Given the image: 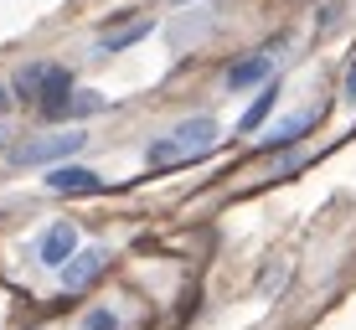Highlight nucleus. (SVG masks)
Returning a JSON list of instances; mask_svg holds the SVG:
<instances>
[{"instance_id":"obj_1","label":"nucleus","mask_w":356,"mask_h":330,"mask_svg":"<svg viewBox=\"0 0 356 330\" xmlns=\"http://www.w3.org/2000/svg\"><path fill=\"white\" fill-rule=\"evenodd\" d=\"M212 145H217V119H186V124H176L170 134L150 140V150H145V165H150V170L186 165V160H202Z\"/></svg>"},{"instance_id":"obj_2","label":"nucleus","mask_w":356,"mask_h":330,"mask_svg":"<svg viewBox=\"0 0 356 330\" xmlns=\"http://www.w3.org/2000/svg\"><path fill=\"white\" fill-rule=\"evenodd\" d=\"M83 140L88 134L83 129H57V134H36V140H21L16 150H10V165H52V160H67L72 150H83Z\"/></svg>"},{"instance_id":"obj_3","label":"nucleus","mask_w":356,"mask_h":330,"mask_svg":"<svg viewBox=\"0 0 356 330\" xmlns=\"http://www.w3.org/2000/svg\"><path fill=\"white\" fill-rule=\"evenodd\" d=\"M47 191H63V197H98L104 191V176L88 165H57L47 170Z\"/></svg>"},{"instance_id":"obj_4","label":"nucleus","mask_w":356,"mask_h":330,"mask_svg":"<svg viewBox=\"0 0 356 330\" xmlns=\"http://www.w3.org/2000/svg\"><path fill=\"white\" fill-rule=\"evenodd\" d=\"M72 253H78V227L72 222H52L42 232V242H36V258H42L47 268H63Z\"/></svg>"},{"instance_id":"obj_5","label":"nucleus","mask_w":356,"mask_h":330,"mask_svg":"<svg viewBox=\"0 0 356 330\" xmlns=\"http://www.w3.org/2000/svg\"><path fill=\"white\" fill-rule=\"evenodd\" d=\"M104 263H108V248H78V253L63 263V289L72 295V289L93 284V279L104 274Z\"/></svg>"},{"instance_id":"obj_6","label":"nucleus","mask_w":356,"mask_h":330,"mask_svg":"<svg viewBox=\"0 0 356 330\" xmlns=\"http://www.w3.org/2000/svg\"><path fill=\"white\" fill-rule=\"evenodd\" d=\"M67 104H72V78L63 67H52V78H47V88L36 93V108H42L47 119H63L67 114Z\"/></svg>"},{"instance_id":"obj_7","label":"nucleus","mask_w":356,"mask_h":330,"mask_svg":"<svg viewBox=\"0 0 356 330\" xmlns=\"http://www.w3.org/2000/svg\"><path fill=\"white\" fill-rule=\"evenodd\" d=\"M268 67H274V57H268V52L243 57V63H232V67H227V88H232V93L253 88V83H264V78H268Z\"/></svg>"},{"instance_id":"obj_8","label":"nucleus","mask_w":356,"mask_h":330,"mask_svg":"<svg viewBox=\"0 0 356 330\" xmlns=\"http://www.w3.org/2000/svg\"><path fill=\"white\" fill-rule=\"evenodd\" d=\"M52 67H57V63H31V67H21V72H16V99H21V104H36V93L47 88Z\"/></svg>"},{"instance_id":"obj_9","label":"nucleus","mask_w":356,"mask_h":330,"mask_svg":"<svg viewBox=\"0 0 356 330\" xmlns=\"http://www.w3.org/2000/svg\"><path fill=\"white\" fill-rule=\"evenodd\" d=\"M310 124H315V108H305V114L284 119V124H279V129H274V134L264 140V150H284V145H294V140H300V134L310 129Z\"/></svg>"},{"instance_id":"obj_10","label":"nucleus","mask_w":356,"mask_h":330,"mask_svg":"<svg viewBox=\"0 0 356 330\" xmlns=\"http://www.w3.org/2000/svg\"><path fill=\"white\" fill-rule=\"evenodd\" d=\"M274 104H279V88H274V83H264V93H259V99H253V104H248V114H243V119H238V129H259V124H264V119H268V114H274Z\"/></svg>"},{"instance_id":"obj_11","label":"nucleus","mask_w":356,"mask_h":330,"mask_svg":"<svg viewBox=\"0 0 356 330\" xmlns=\"http://www.w3.org/2000/svg\"><path fill=\"white\" fill-rule=\"evenodd\" d=\"M140 36H150V21H129V26H119V31H108L104 36V47L98 52H124V47H134Z\"/></svg>"},{"instance_id":"obj_12","label":"nucleus","mask_w":356,"mask_h":330,"mask_svg":"<svg viewBox=\"0 0 356 330\" xmlns=\"http://www.w3.org/2000/svg\"><path fill=\"white\" fill-rule=\"evenodd\" d=\"M98 108H104V99H98V93H72L67 114H98Z\"/></svg>"},{"instance_id":"obj_13","label":"nucleus","mask_w":356,"mask_h":330,"mask_svg":"<svg viewBox=\"0 0 356 330\" xmlns=\"http://www.w3.org/2000/svg\"><path fill=\"white\" fill-rule=\"evenodd\" d=\"M83 330H119V315L114 310H93L88 320H83Z\"/></svg>"},{"instance_id":"obj_14","label":"nucleus","mask_w":356,"mask_h":330,"mask_svg":"<svg viewBox=\"0 0 356 330\" xmlns=\"http://www.w3.org/2000/svg\"><path fill=\"white\" fill-rule=\"evenodd\" d=\"M341 93H346V104H356V57H351V67H346V88H341Z\"/></svg>"},{"instance_id":"obj_15","label":"nucleus","mask_w":356,"mask_h":330,"mask_svg":"<svg viewBox=\"0 0 356 330\" xmlns=\"http://www.w3.org/2000/svg\"><path fill=\"white\" fill-rule=\"evenodd\" d=\"M6 108H10V93H6V88H0V114H6Z\"/></svg>"},{"instance_id":"obj_16","label":"nucleus","mask_w":356,"mask_h":330,"mask_svg":"<svg viewBox=\"0 0 356 330\" xmlns=\"http://www.w3.org/2000/svg\"><path fill=\"white\" fill-rule=\"evenodd\" d=\"M0 150H6V129H0Z\"/></svg>"},{"instance_id":"obj_17","label":"nucleus","mask_w":356,"mask_h":330,"mask_svg":"<svg viewBox=\"0 0 356 330\" xmlns=\"http://www.w3.org/2000/svg\"><path fill=\"white\" fill-rule=\"evenodd\" d=\"M170 6H186V0H170Z\"/></svg>"}]
</instances>
